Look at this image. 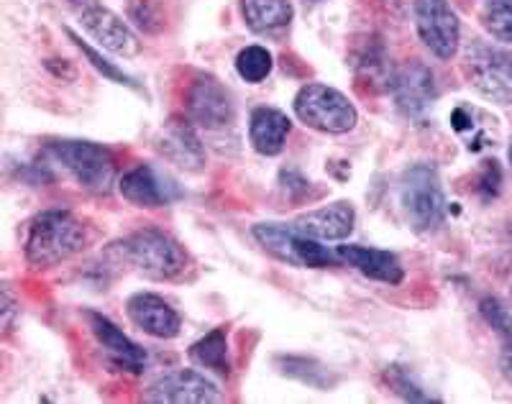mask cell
<instances>
[{"mask_svg": "<svg viewBox=\"0 0 512 404\" xmlns=\"http://www.w3.org/2000/svg\"><path fill=\"white\" fill-rule=\"evenodd\" d=\"M67 3H70V6L75 8V11H77V8L85 6V3H90V0H67Z\"/></svg>", "mask_w": 512, "mask_h": 404, "instance_id": "31", "label": "cell"}, {"mask_svg": "<svg viewBox=\"0 0 512 404\" xmlns=\"http://www.w3.org/2000/svg\"><path fill=\"white\" fill-rule=\"evenodd\" d=\"M77 18H80L82 29L88 31L93 41H98V47L105 52L116 54V57H139L141 41L134 31L128 29V24L121 16L111 11V8L100 6L98 0H90L85 6L77 8Z\"/></svg>", "mask_w": 512, "mask_h": 404, "instance_id": "9", "label": "cell"}, {"mask_svg": "<svg viewBox=\"0 0 512 404\" xmlns=\"http://www.w3.org/2000/svg\"><path fill=\"white\" fill-rule=\"evenodd\" d=\"M502 371H505L507 379L512 381V348H505V351H502Z\"/></svg>", "mask_w": 512, "mask_h": 404, "instance_id": "30", "label": "cell"}, {"mask_svg": "<svg viewBox=\"0 0 512 404\" xmlns=\"http://www.w3.org/2000/svg\"><path fill=\"white\" fill-rule=\"evenodd\" d=\"M111 254H116L134 272L144 274L149 279H157V282L185 279V274L190 272L192 266V259L185 251V246L177 238L169 236V233L159 231V228H144V231H136L131 236L121 238V241L111 246Z\"/></svg>", "mask_w": 512, "mask_h": 404, "instance_id": "1", "label": "cell"}, {"mask_svg": "<svg viewBox=\"0 0 512 404\" xmlns=\"http://www.w3.org/2000/svg\"><path fill=\"white\" fill-rule=\"evenodd\" d=\"M88 246V228L70 210H41L29 220L24 256L31 269H52Z\"/></svg>", "mask_w": 512, "mask_h": 404, "instance_id": "2", "label": "cell"}, {"mask_svg": "<svg viewBox=\"0 0 512 404\" xmlns=\"http://www.w3.org/2000/svg\"><path fill=\"white\" fill-rule=\"evenodd\" d=\"M159 154L187 172H198L205 164V149L198 131L187 118H169L157 139Z\"/></svg>", "mask_w": 512, "mask_h": 404, "instance_id": "15", "label": "cell"}, {"mask_svg": "<svg viewBox=\"0 0 512 404\" xmlns=\"http://www.w3.org/2000/svg\"><path fill=\"white\" fill-rule=\"evenodd\" d=\"M479 312H482L484 323L500 335L502 348H512V315L497 297H484L479 302Z\"/></svg>", "mask_w": 512, "mask_h": 404, "instance_id": "26", "label": "cell"}, {"mask_svg": "<svg viewBox=\"0 0 512 404\" xmlns=\"http://www.w3.org/2000/svg\"><path fill=\"white\" fill-rule=\"evenodd\" d=\"M190 361L200 369H210L216 374H228L231 361H228V335L223 328H213L208 335L190 346Z\"/></svg>", "mask_w": 512, "mask_h": 404, "instance_id": "21", "label": "cell"}, {"mask_svg": "<svg viewBox=\"0 0 512 404\" xmlns=\"http://www.w3.org/2000/svg\"><path fill=\"white\" fill-rule=\"evenodd\" d=\"M400 200L410 226L418 233H431L446 218V197L441 179L431 164H413L402 174Z\"/></svg>", "mask_w": 512, "mask_h": 404, "instance_id": "6", "label": "cell"}, {"mask_svg": "<svg viewBox=\"0 0 512 404\" xmlns=\"http://www.w3.org/2000/svg\"><path fill=\"white\" fill-rule=\"evenodd\" d=\"M118 192L123 195V200L146 210L164 208V205L180 197V187L169 177L159 174L154 167H149V164H139V167L128 169L118 179Z\"/></svg>", "mask_w": 512, "mask_h": 404, "instance_id": "13", "label": "cell"}, {"mask_svg": "<svg viewBox=\"0 0 512 404\" xmlns=\"http://www.w3.org/2000/svg\"><path fill=\"white\" fill-rule=\"evenodd\" d=\"M384 381H387V387H390L397 397L405 399V402H438L433 394H428L420 387L418 381L410 376L408 369H402V366L397 364L384 369Z\"/></svg>", "mask_w": 512, "mask_h": 404, "instance_id": "25", "label": "cell"}, {"mask_svg": "<svg viewBox=\"0 0 512 404\" xmlns=\"http://www.w3.org/2000/svg\"><path fill=\"white\" fill-rule=\"evenodd\" d=\"M292 121L277 108H254L249 118V141L256 154L277 156L285 151Z\"/></svg>", "mask_w": 512, "mask_h": 404, "instance_id": "19", "label": "cell"}, {"mask_svg": "<svg viewBox=\"0 0 512 404\" xmlns=\"http://www.w3.org/2000/svg\"><path fill=\"white\" fill-rule=\"evenodd\" d=\"M85 320L90 325L95 343L103 351L105 361L118 371L126 374H141L146 369V351L128 338L111 318H105L103 312L85 310Z\"/></svg>", "mask_w": 512, "mask_h": 404, "instance_id": "12", "label": "cell"}, {"mask_svg": "<svg viewBox=\"0 0 512 404\" xmlns=\"http://www.w3.org/2000/svg\"><path fill=\"white\" fill-rule=\"evenodd\" d=\"M274 59L272 54L264 47H246L241 49L239 57H236V72H239L241 80H246L249 85H259V82L267 80L272 75Z\"/></svg>", "mask_w": 512, "mask_h": 404, "instance_id": "24", "label": "cell"}, {"mask_svg": "<svg viewBox=\"0 0 512 404\" xmlns=\"http://www.w3.org/2000/svg\"><path fill=\"white\" fill-rule=\"evenodd\" d=\"M292 108L305 126L320 133H331V136H344V133L354 131L359 123L354 103L341 90L323 85V82H310V85L300 87Z\"/></svg>", "mask_w": 512, "mask_h": 404, "instance_id": "4", "label": "cell"}, {"mask_svg": "<svg viewBox=\"0 0 512 404\" xmlns=\"http://www.w3.org/2000/svg\"><path fill=\"white\" fill-rule=\"evenodd\" d=\"M187 116L192 123L208 128V131H221L228 128L236 118L233 98L228 87H223L216 77L198 75L187 87Z\"/></svg>", "mask_w": 512, "mask_h": 404, "instance_id": "11", "label": "cell"}, {"mask_svg": "<svg viewBox=\"0 0 512 404\" xmlns=\"http://www.w3.org/2000/svg\"><path fill=\"white\" fill-rule=\"evenodd\" d=\"M507 159H510V164H512V141H510V149H507Z\"/></svg>", "mask_w": 512, "mask_h": 404, "instance_id": "32", "label": "cell"}, {"mask_svg": "<svg viewBox=\"0 0 512 404\" xmlns=\"http://www.w3.org/2000/svg\"><path fill=\"white\" fill-rule=\"evenodd\" d=\"M464 72L474 90L487 100L512 105V54L500 47L472 41L464 54Z\"/></svg>", "mask_w": 512, "mask_h": 404, "instance_id": "7", "label": "cell"}, {"mask_svg": "<svg viewBox=\"0 0 512 404\" xmlns=\"http://www.w3.org/2000/svg\"><path fill=\"white\" fill-rule=\"evenodd\" d=\"M0 307H3V328H6V333H11L13 323H16V315H18V302H16V297H13V292L8 284H3V302H0Z\"/></svg>", "mask_w": 512, "mask_h": 404, "instance_id": "29", "label": "cell"}, {"mask_svg": "<svg viewBox=\"0 0 512 404\" xmlns=\"http://www.w3.org/2000/svg\"><path fill=\"white\" fill-rule=\"evenodd\" d=\"M128 320L146 335L159 338V341H172L182 330V318L175 307L169 305L164 297L152 295V292H136L126 302Z\"/></svg>", "mask_w": 512, "mask_h": 404, "instance_id": "14", "label": "cell"}, {"mask_svg": "<svg viewBox=\"0 0 512 404\" xmlns=\"http://www.w3.org/2000/svg\"><path fill=\"white\" fill-rule=\"evenodd\" d=\"M292 226L300 233H305V236L315 238V241H344V238L351 236L356 226V210L351 202L338 200L326 205V208L297 215L292 220Z\"/></svg>", "mask_w": 512, "mask_h": 404, "instance_id": "17", "label": "cell"}, {"mask_svg": "<svg viewBox=\"0 0 512 404\" xmlns=\"http://www.w3.org/2000/svg\"><path fill=\"white\" fill-rule=\"evenodd\" d=\"M241 16L254 34H272L290 26L295 11L290 0H241Z\"/></svg>", "mask_w": 512, "mask_h": 404, "instance_id": "20", "label": "cell"}, {"mask_svg": "<svg viewBox=\"0 0 512 404\" xmlns=\"http://www.w3.org/2000/svg\"><path fill=\"white\" fill-rule=\"evenodd\" d=\"M500 169H497V162H484V172L482 179H479V192L484 197H495L500 192Z\"/></svg>", "mask_w": 512, "mask_h": 404, "instance_id": "28", "label": "cell"}, {"mask_svg": "<svg viewBox=\"0 0 512 404\" xmlns=\"http://www.w3.org/2000/svg\"><path fill=\"white\" fill-rule=\"evenodd\" d=\"M415 29L420 41L438 59L456 57L461 44V24L448 0H415Z\"/></svg>", "mask_w": 512, "mask_h": 404, "instance_id": "8", "label": "cell"}, {"mask_svg": "<svg viewBox=\"0 0 512 404\" xmlns=\"http://www.w3.org/2000/svg\"><path fill=\"white\" fill-rule=\"evenodd\" d=\"M341 264L351 266L364 277L374 279V282L390 284L397 287L405 279V269H402L400 259L392 251L372 249V246H356V243H344L336 249Z\"/></svg>", "mask_w": 512, "mask_h": 404, "instance_id": "18", "label": "cell"}, {"mask_svg": "<svg viewBox=\"0 0 512 404\" xmlns=\"http://www.w3.org/2000/svg\"><path fill=\"white\" fill-rule=\"evenodd\" d=\"M392 95L402 113L423 116L438 98V87L433 72L420 62H410L392 77Z\"/></svg>", "mask_w": 512, "mask_h": 404, "instance_id": "16", "label": "cell"}, {"mask_svg": "<svg viewBox=\"0 0 512 404\" xmlns=\"http://www.w3.org/2000/svg\"><path fill=\"white\" fill-rule=\"evenodd\" d=\"M277 369H280V374L290 376V379L300 381V384H308V387L318 389V392H328V389L336 387V376L326 366L318 364L315 358L280 356L277 358Z\"/></svg>", "mask_w": 512, "mask_h": 404, "instance_id": "22", "label": "cell"}, {"mask_svg": "<svg viewBox=\"0 0 512 404\" xmlns=\"http://www.w3.org/2000/svg\"><path fill=\"white\" fill-rule=\"evenodd\" d=\"M144 399L154 404H213L223 402V394L200 371L177 369L154 379L144 389Z\"/></svg>", "mask_w": 512, "mask_h": 404, "instance_id": "10", "label": "cell"}, {"mask_svg": "<svg viewBox=\"0 0 512 404\" xmlns=\"http://www.w3.org/2000/svg\"><path fill=\"white\" fill-rule=\"evenodd\" d=\"M67 34H70V39L75 41V47L80 49V52L85 54V57L90 59V64H93L95 70H98L100 75L105 77V80L116 82V85H128V87H136V85H134V80H131V77H128L126 72H123V70H118L116 64H113V62H108V59H105V57H100V52H95V49L90 47L88 41H82L80 36L75 34V31H67Z\"/></svg>", "mask_w": 512, "mask_h": 404, "instance_id": "27", "label": "cell"}, {"mask_svg": "<svg viewBox=\"0 0 512 404\" xmlns=\"http://www.w3.org/2000/svg\"><path fill=\"white\" fill-rule=\"evenodd\" d=\"M47 151L54 164H59L64 172L70 174L82 190L95 192V195H108L116 185V156L108 146L93 144V141L62 139L52 141Z\"/></svg>", "mask_w": 512, "mask_h": 404, "instance_id": "3", "label": "cell"}, {"mask_svg": "<svg viewBox=\"0 0 512 404\" xmlns=\"http://www.w3.org/2000/svg\"><path fill=\"white\" fill-rule=\"evenodd\" d=\"M479 21L492 39L512 44V0H484Z\"/></svg>", "mask_w": 512, "mask_h": 404, "instance_id": "23", "label": "cell"}, {"mask_svg": "<svg viewBox=\"0 0 512 404\" xmlns=\"http://www.w3.org/2000/svg\"><path fill=\"white\" fill-rule=\"evenodd\" d=\"M305 3H320V0H305Z\"/></svg>", "mask_w": 512, "mask_h": 404, "instance_id": "33", "label": "cell"}, {"mask_svg": "<svg viewBox=\"0 0 512 404\" xmlns=\"http://www.w3.org/2000/svg\"><path fill=\"white\" fill-rule=\"evenodd\" d=\"M251 236L267 251L269 256L280 259L282 264L297 266V269H331L336 266L338 254L328 251L323 241L305 236L295 226H282V223H259L251 228Z\"/></svg>", "mask_w": 512, "mask_h": 404, "instance_id": "5", "label": "cell"}]
</instances>
